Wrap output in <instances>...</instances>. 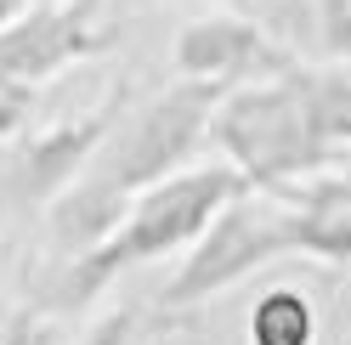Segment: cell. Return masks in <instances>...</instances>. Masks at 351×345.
<instances>
[{
    "instance_id": "obj_1",
    "label": "cell",
    "mask_w": 351,
    "mask_h": 345,
    "mask_svg": "<svg viewBox=\"0 0 351 345\" xmlns=\"http://www.w3.org/2000/svg\"><path fill=\"white\" fill-rule=\"evenodd\" d=\"M238 192H250V176L232 159L187 164V170H176V176L142 187L136 199H130V215L97 249L62 261V272L46 283V294H40V306L46 311H85L114 277L136 272L147 261H165L176 249H193L204 238V227L238 199Z\"/></svg>"
},
{
    "instance_id": "obj_2",
    "label": "cell",
    "mask_w": 351,
    "mask_h": 345,
    "mask_svg": "<svg viewBox=\"0 0 351 345\" xmlns=\"http://www.w3.org/2000/svg\"><path fill=\"white\" fill-rule=\"evenodd\" d=\"M210 142L250 176V187H283L295 176L328 170L340 147H328L312 114L306 68L295 62L289 74L232 85L210 119Z\"/></svg>"
},
{
    "instance_id": "obj_3",
    "label": "cell",
    "mask_w": 351,
    "mask_h": 345,
    "mask_svg": "<svg viewBox=\"0 0 351 345\" xmlns=\"http://www.w3.org/2000/svg\"><path fill=\"white\" fill-rule=\"evenodd\" d=\"M221 97H227L221 79L182 74L170 91L147 97L142 107H130L114 131H108L91 170H102V176L119 181L125 192H142L153 181L176 176V170H187V159L199 153V142H210V119H215V107H221Z\"/></svg>"
},
{
    "instance_id": "obj_4",
    "label": "cell",
    "mask_w": 351,
    "mask_h": 345,
    "mask_svg": "<svg viewBox=\"0 0 351 345\" xmlns=\"http://www.w3.org/2000/svg\"><path fill=\"white\" fill-rule=\"evenodd\" d=\"M283 255H300L289 209H283L278 192L250 187V192H238V199L204 227V238L187 249V261L176 266V277L159 294V311H193V306H204V300L227 294L232 283L255 277L261 266L283 261Z\"/></svg>"
},
{
    "instance_id": "obj_5",
    "label": "cell",
    "mask_w": 351,
    "mask_h": 345,
    "mask_svg": "<svg viewBox=\"0 0 351 345\" xmlns=\"http://www.w3.org/2000/svg\"><path fill=\"white\" fill-rule=\"evenodd\" d=\"M114 125H119V97L97 107V114L51 125V131H40L29 142H6V153H0V199L17 209H46L69 181H80L91 170L97 147L108 142Z\"/></svg>"
},
{
    "instance_id": "obj_6",
    "label": "cell",
    "mask_w": 351,
    "mask_h": 345,
    "mask_svg": "<svg viewBox=\"0 0 351 345\" xmlns=\"http://www.w3.org/2000/svg\"><path fill=\"white\" fill-rule=\"evenodd\" d=\"M108 46V29L97 23V0H46L29 17L0 29V79L46 85L62 68L97 57Z\"/></svg>"
},
{
    "instance_id": "obj_7",
    "label": "cell",
    "mask_w": 351,
    "mask_h": 345,
    "mask_svg": "<svg viewBox=\"0 0 351 345\" xmlns=\"http://www.w3.org/2000/svg\"><path fill=\"white\" fill-rule=\"evenodd\" d=\"M176 74H193V79H221L227 91L232 85H250V79H272V74H289L295 57L278 46V40L250 23V17H232V12H215L199 17L176 34Z\"/></svg>"
},
{
    "instance_id": "obj_8",
    "label": "cell",
    "mask_w": 351,
    "mask_h": 345,
    "mask_svg": "<svg viewBox=\"0 0 351 345\" xmlns=\"http://www.w3.org/2000/svg\"><path fill=\"white\" fill-rule=\"evenodd\" d=\"M283 199L295 227V249L323 266H351V176L346 170H312L283 187H267Z\"/></svg>"
},
{
    "instance_id": "obj_9",
    "label": "cell",
    "mask_w": 351,
    "mask_h": 345,
    "mask_svg": "<svg viewBox=\"0 0 351 345\" xmlns=\"http://www.w3.org/2000/svg\"><path fill=\"white\" fill-rule=\"evenodd\" d=\"M130 199H136V192H125L119 181H108L102 170H85L80 181H69V187L46 204V238L62 249V261L97 249L108 232L130 215Z\"/></svg>"
},
{
    "instance_id": "obj_10",
    "label": "cell",
    "mask_w": 351,
    "mask_h": 345,
    "mask_svg": "<svg viewBox=\"0 0 351 345\" xmlns=\"http://www.w3.org/2000/svg\"><path fill=\"white\" fill-rule=\"evenodd\" d=\"M317 340V306L295 283H278L250 311V345H312Z\"/></svg>"
},
{
    "instance_id": "obj_11",
    "label": "cell",
    "mask_w": 351,
    "mask_h": 345,
    "mask_svg": "<svg viewBox=\"0 0 351 345\" xmlns=\"http://www.w3.org/2000/svg\"><path fill=\"white\" fill-rule=\"evenodd\" d=\"M306 91H312V114L328 147H351V62L306 68Z\"/></svg>"
},
{
    "instance_id": "obj_12",
    "label": "cell",
    "mask_w": 351,
    "mask_h": 345,
    "mask_svg": "<svg viewBox=\"0 0 351 345\" xmlns=\"http://www.w3.org/2000/svg\"><path fill=\"white\" fill-rule=\"evenodd\" d=\"M165 329H147V306H114L108 317H97L85 329L80 345H153Z\"/></svg>"
},
{
    "instance_id": "obj_13",
    "label": "cell",
    "mask_w": 351,
    "mask_h": 345,
    "mask_svg": "<svg viewBox=\"0 0 351 345\" xmlns=\"http://www.w3.org/2000/svg\"><path fill=\"white\" fill-rule=\"evenodd\" d=\"M312 17H317L323 46L340 62H351V0H312Z\"/></svg>"
},
{
    "instance_id": "obj_14",
    "label": "cell",
    "mask_w": 351,
    "mask_h": 345,
    "mask_svg": "<svg viewBox=\"0 0 351 345\" xmlns=\"http://www.w3.org/2000/svg\"><path fill=\"white\" fill-rule=\"evenodd\" d=\"M0 345H51V322L40 311H17L6 329H0Z\"/></svg>"
},
{
    "instance_id": "obj_15",
    "label": "cell",
    "mask_w": 351,
    "mask_h": 345,
    "mask_svg": "<svg viewBox=\"0 0 351 345\" xmlns=\"http://www.w3.org/2000/svg\"><path fill=\"white\" fill-rule=\"evenodd\" d=\"M40 6V0H0V29H6V23H17V17H23V12H34Z\"/></svg>"
},
{
    "instance_id": "obj_16",
    "label": "cell",
    "mask_w": 351,
    "mask_h": 345,
    "mask_svg": "<svg viewBox=\"0 0 351 345\" xmlns=\"http://www.w3.org/2000/svg\"><path fill=\"white\" fill-rule=\"evenodd\" d=\"M153 345H176V340H170V334H159V340H153Z\"/></svg>"
}]
</instances>
